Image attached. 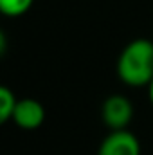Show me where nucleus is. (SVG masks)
<instances>
[{
    "instance_id": "obj_6",
    "label": "nucleus",
    "mask_w": 153,
    "mask_h": 155,
    "mask_svg": "<svg viewBox=\"0 0 153 155\" xmlns=\"http://www.w3.org/2000/svg\"><path fill=\"white\" fill-rule=\"evenodd\" d=\"M33 2H34V0H0V11H2L5 16L16 18V16L25 15V13L31 9Z\"/></svg>"
},
{
    "instance_id": "obj_4",
    "label": "nucleus",
    "mask_w": 153,
    "mask_h": 155,
    "mask_svg": "<svg viewBox=\"0 0 153 155\" xmlns=\"http://www.w3.org/2000/svg\"><path fill=\"white\" fill-rule=\"evenodd\" d=\"M13 121L22 130H36L45 121V108L38 99L33 97L18 99L16 108L13 112Z\"/></svg>"
},
{
    "instance_id": "obj_2",
    "label": "nucleus",
    "mask_w": 153,
    "mask_h": 155,
    "mask_svg": "<svg viewBox=\"0 0 153 155\" xmlns=\"http://www.w3.org/2000/svg\"><path fill=\"white\" fill-rule=\"evenodd\" d=\"M101 117H103V123L112 132L126 130V126L133 119V105L126 96L112 94L101 105Z\"/></svg>"
},
{
    "instance_id": "obj_7",
    "label": "nucleus",
    "mask_w": 153,
    "mask_h": 155,
    "mask_svg": "<svg viewBox=\"0 0 153 155\" xmlns=\"http://www.w3.org/2000/svg\"><path fill=\"white\" fill-rule=\"evenodd\" d=\"M148 97H150V103L153 105V79H151V83L148 85Z\"/></svg>"
},
{
    "instance_id": "obj_1",
    "label": "nucleus",
    "mask_w": 153,
    "mask_h": 155,
    "mask_svg": "<svg viewBox=\"0 0 153 155\" xmlns=\"http://www.w3.org/2000/svg\"><path fill=\"white\" fill-rule=\"evenodd\" d=\"M117 76L132 87H148L153 79V41L137 38L130 41L117 58Z\"/></svg>"
},
{
    "instance_id": "obj_5",
    "label": "nucleus",
    "mask_w": 153,
    "mask_h": 155,
    "mask_svg": "<svg viewBox=\"0 0 153 155\" xmlns=\"http://www.w3.org/2000/svg\"><path fill=\"white\" fill-rule=\"evenodd\" d=\"M16 103V96L7 87H0V123H7L9 119H13Z\"/></svg>"
},
{
    "instance_id": "obj_3",
    "label": "nucleus",
    "mask_w": 153,
    "mask_h": 155,
    "mask_svg": "<svg viewBox=\"0 0 153 155\" xmlns=\"http://www.w3.org/2000/svg\"><path fill=\"white\" fill-rule=\"evenodd\" d=\"M97 155H141V143L128 130L110 132L101 141Z\"/></svg>"
}]
</instances>
